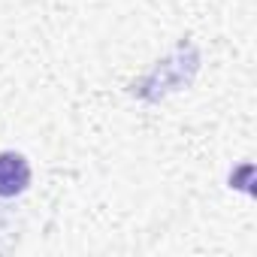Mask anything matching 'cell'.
Wrapping results in <instances>:
<instances>
[{"instance_id": "cell-1", "label": "cell", "mask_w": 257, "mask_h": 257, "mask_svg": "<svg viewBox=\"0 0 257 257\" xmlns=\"http://www.w3.org/2000/svg\"><path fill=\"white\" fill-rule=\"evenodd\" d=\"M31 185V164L19 152H0V197H16Z\"/></svg>"}]
</instances>
